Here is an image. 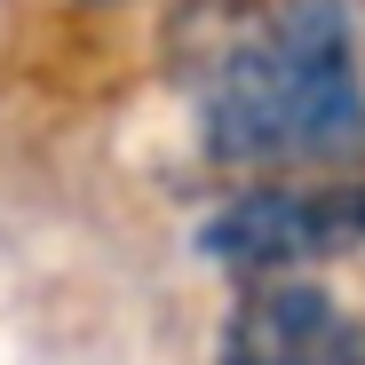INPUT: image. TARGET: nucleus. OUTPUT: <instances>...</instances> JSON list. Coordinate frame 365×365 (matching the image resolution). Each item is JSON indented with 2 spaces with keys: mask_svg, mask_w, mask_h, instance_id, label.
Wrapping results in <instances>:
<instances>
[{
  "mask_svg": "<svg viewBox=\"0 0 365 365\" xmlns=\"http://www.w3.org/2000/svg\"><path fill=\"white\" fill-rule=\"evenodd\" d=\"M199 151L230 175L365 167V40L349 0H278L199 80Z\"/></svg>",
  "mask_w": 365,
  "mask_h": 365,
  "instance_id": "f257e3e1",
  "label": "nucleus"
},
{
  "mask_svg": "<svg viewBox=\"0 0 365 365\" xmlns=\"http://www.w3.org/2000/svg\"><path fill=\"white\" fill-rule=\"evenodd\" d=\"M199 262L262 286V278H318L326 262L365 247V175H255L199 222Z\"/></svg>",
  "mask_w": 365,
  "mask_h": 365,
  "instance_id": "f03ea898",
  "label": "nucleus"
},
{
  "mask_svg": "<svg viewBox=\"0 0 365 365\" xmlns=\"http://www.w3.org/2000/svg\"><path fill=\"white\" fill-rule=\"evenodd\" d=\"M215 365H365V318L318 278H262L238 286Z\"/></svg>",
  "mask_w": 365,
  "mask_h": 365,
  "instance_id": "7ed1b4c3",
  "label": "nucleus"
}]
</instances>
